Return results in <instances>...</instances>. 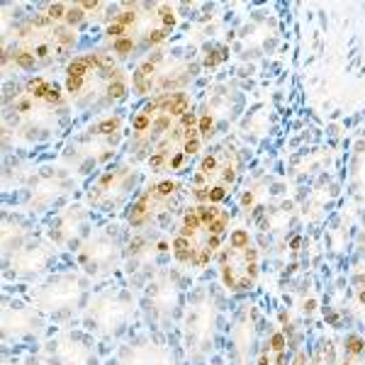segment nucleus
<instances>
[{
    "label": "nucleus",
    "mask_w": 365,
    "mask_h": 365,
    "mask_svg": "<svg viewBox=\"0 0 365 365\" xmlns=\"http://www.w3.org/2000/svg\"><path fill=\"white\" fill-rule=\"evenodd\" d=\"M113 358L120 365H180V353L173 334L149 331L144 327L117 344Z\"/></svg>",
    "instance_id": "24"
},
{
    "label": "nucleus",
    "mask_w": 365,
    "mask_h": 365,
    "mask_svg": "<svg viewBox=\"0 0 365 365\" xmlns=\"http://www.w3.org/2000/svg\"><path fill=\"white\" fill-rule=\"evenodd\" d=\"M215 292L212 287H197L185 302L182 312V341L185 351L192 361L205 358L212 349V334H215L217 309H215Z\"/></svg>",
    "instance_id": "25"
},
{
    "label": "nucleus",
    "mask_w": 365,
    "mask_h": 365,
    "mask_svg": "<svg viewBox=\"0 0 365 365\" xmlns=\"http://www.w3.org/2000/svg\"><path fill=\"white\" fill-rule=\"evenodd\" d=\"M54 329L27 295V285L3 282V351H34Z\"/></svg>",
    "instance_id": "11"
},
{
    "label": "nucleus",
    "mask_w": 365,
    "mask_h": 365,
    "mask_svg": "<svg viewBox=\"0 0 365 365\" xmlns=\"http://www.w3.org/2000/svg\"><path fill=\"white\" fill-rule=\"evenodd\" d=\"M125 139V125L120 115L98 117L86 132L73 137L61 151V166H66L76 178L83 180L96 178L100 170L113 166V158Z\"/></svg>",
    "instance_id": "8"
},
{
    "label": "nucleus",
    "mask_w": 365,
    "mask_h": 365,
    "mask_svg": "<svg viewBox=\"0 0 365 365\" xmlns=\"http://www.w3.org/2000/svg\"><path fill=\"white\" fill-rule=\"evenodd\" d=\"M0 241H3V258L25 246L29 239L42 232V225L20 210H3V225H0Z\"/></svg>",
    "instance_id": "26"
},
{
    "label": "nucleus",
    "mask_w": 365,
    "mask_h": 365,
    "mask_svg": "<svg viewBox=\"0 0 365 365\" xmlns=\"http://www.w3.org/2000/svg\"><path fill=\"white\" fill-rule=\"evenodd\" d=\"M341 351L344 353L339 356V365H365V336L361 334H349Z\"/></svg>",
    "instance_id": "29"
},
{
    "label": "nucleus",
    "mask_w": 365,
    "mask_h": 365,
    "mask_svg": "<svg viewBox=\"0 0 365 365\" xmlns=\"http://www.w3.org/2000/svg\"><path fill=\"white\" fill-rule=\"evenodd\" d=\"M173 263L168 232H139L127 241L122 278L134 292H141L156 273Z\"/></svg>",
    "instance_id": "21"
},
{
    "label": "nucleus",
    "mask_w": 365,
    "mask_h": 365,
    "mask_svg": "<svg viewBox=\"0 0 365 365\" xmlns=\"http://www.w3.org/2000/svg\"><path fill=\"white\" fill-rule=\"evenodd\" d=\"M113 349L83 327H58L29 353L32 365H105Z\"/></svg>",
    "instance_id": "17"
},
{
    "label": "nucleus",
    "mask_w": 365,
    "mask_h": 365,
    "mask_svg": "<svg viewBox=\"0 0 365 365\" xmlns=\"http://www.w3.org/2000/svg\"><path fill=\"white\" fill-rule=\"evenodd\" d=\"M78 327L91 331L105 346L115 349L117 344H122L129 334H134L141 327L139 292H134L127 285L122 273L96 282L83 314L78 319Z\"/></svg>",
    "instance_id": "4"
},
{
    "label": "nucleus",
    "mask_w": 365,
    "mask_h": 365,
    "mask_svg": "<svg viewBox=\"0 0 365 365\" xmlns=\"http://www.w3.org/2000/svg\"><path fill=\"white\" fill-rule=\"evenodd\" d=\"M187 192H190V182L182 178H154L141 187L120 220L132 234L170 232L173 222L185 207Z\"/></svg>",
    "instance_id": "9"
},
{
    "label": "nucleus",
    "mask_w": 365,
    "mask_h": 365,
    "mask_svg": "<svg viewBox=\"0 0 365 365\" xmlns=\"http://www.w3.org/2000/svg\"><path fill=\"white\" fill-rule=\"evenodd\" d=\"M132 232L122 220H105L93 229V234L86 239V244L76 251L73 263L81 273H86L93 282L115 278L122 273L125 263L127 241Z\"/></svg>",
    "instance_id": "14"
},
{
    "label": "nucleus",
    "mask_w": 365,
    "mask_h": 365,
    "mask_svg": "<svg viewBox=\"0 0 365 365\" xmlns=\"http://www.w3.org/2000/svg\"><path fill=\"white\" fill-rule=\"evenodd\" d=\"M312 365H339V351L334 341H322V346L312 351Z\"/></svg>",
    "instance_id": "30"
},
{
    "label": "nucleus",
    "mask_w": 365,
    "mask_h": 365,
    "mask_svg": "<svg viewBox=\"0 0 365 365\" xmlns=\"http://www.w3.org/2000/svg\"><path fill=\"white\" fill-rule=\"evenodd\" d=\"M68 105H54L22 88L15 98H5V122L15 137L39 144L54 139L68 122Z\"/></svg>",
    "instance_id": "15"
},
{
    "label": "nucleus",
    "mask_w": 365,
    "mask_h": 365,
    "mask_svg": "<svg viewBox=\"0 0 365 365\" xmlns=\"http://www.w3.org/2000/svg\"><path fill=\"white\" fill-rule=\"evenodd\" d=\"M132 78L110 51H88L66 66V93L73 108L83 113H105L122 103Z\"/></svg>",
    "instance_id": "3"
},
{
    "label": "nucleus",
    "mask_w": 365,
    "mask_h": 365,
    "mask_svg": "<svg viewBox=\"0 0 365 365\" xmlns=\"http://www.w3.org/2000/svg\"><path fill=\"white\" fill-rule=\"evenodd\" d=\"M229 351L237 365H249V361L258 353V334H256V314L253 309H244L237 319V327H232L229 336Z\"/></svg>",
    "instance_id": "27"
},
{
    "label": "nucleus",
    "mask_w": 365,
    "mask_h": 365,
    "mask_svg": "<svg viewBox=\"0 0 365 365\" xmlns=\"http://www.w3.org/2000/svg\"><path fill=\"white\" fill-rule=\"evenodd\" d=\"M287 346H290L287 334L282 329H273L261 344V349H258L253 365H290L295 353L287 351Z\"/></svg>",
    "instance_id": "28"
},
{
    "label": "nucleus",
    "mask_w": 365,
    "mask_h": 365,
    "mask_svg": "<svg viewBox=\"0 0 365 365\" xmlns=\"http://www.w3.org/2000/svg\"><path fill=\"white\" fill-rule=\"evenodd\" d=\"M185 312V270L170 263L139 292L141 327L158 334H173Z\"/></svg>",
    "instance_id": "12"
},
{
    "label": "nucleus",
    "mask_w": 365,
    "mask_h": 365,
    "mask_svg": "<svg viewBox=\"0 0 365 365\" xmlns=\"http://www.w3.org/2000/svg\"><path fill=\"white\" fill-rule=\"evenodd\" d=\"M215 261L220 282L227 292L244 295L256 287L258 275H261V256H258V246L251 239L249 229H232Z\"/></svg>",
    "instance_id": "20"
},
{
    "label": "nucleus",
    "mask_w": 365,
    "mask_h": 365,
    "mask_svg": "<svg viewBox=\"0 0 365 365\" xmlns=\"http://www.w3.org/2000/svg\"><path fill=\"white\" fill-rule=\"evenodd\" d=\"M83 197V180L66 166H39L27 173L13 195L3 197V210H20L42 225L58 210Z\"/></svg>",
    "instance_id": "5"
},
{
    "label": "nucleus",
    "mask_w": 365,
    "mask_h": 365,
    "mask_svg": "<svg viewBox=\"0 0 365 365\" xmlns=\"http://www.w3.org/2000/svg\"><path fill=\"white\" fill-rule=\"evenodd\" d=\"M205 146L202 129H200L197 113H187L180 117L178 125L154 146L149 156H146L144 166L156 175V178H180L192 161L200 156Z\"/></svg>",
    "instance_id": "16"
},
{
    "label": "nucleus",
    "mask_w": 365,
    "mask_h": 365,
    "mask_svg": "<svg viewBox=\"0 0 365 365\" xmlns=\"http://www.w3.org/2000/svg\"><path fill=\"white\" fill-rule=\"evenodd\" d=\"M76 29L54 22L49 15H34L15 32L13 46H5V61L20 71H39L66 61L76 46Z\"/></svg>",
    "instance_id": "6"
},
{
    "label": "nucleus",
    "mask_w": 365,
    "mask_h": 365,
    "mask_svg": "<svg viewBox=\"0 0 365 365\" xmlns=\"http://www.w3.org/2000/svg\"><path fill=\"white\" fill-rule=\"evenodd\" d=\"M192 113V98L182 93L149 98L132 117V132L127 141L129 161L139 163L146 161V156L154 151V146L178 125L180 117Z\"/></svg>",
    "instance_id": "10"
},
{
    "label": "nucleus",
    "mask_w": 365,
    "mask_h": 365,
    "mask_svg": "<svg viewBox=\"0 0 365 365\" xmlns=\"http://www.w3.org/2000/svg\"><path fill=\"white\" fill-rule=\"evenodd\" d=\"M71 261V256H63L61 251L44 237L42 232L32 237L25 246H20L15 253L3 258V282L15 285H34L49 273H54L58 266Z\"/></svg>",
    "instance_id": "22"
},
{
    "label": "nucleus",
    "mask_w": 365,
    "mask_h": 365,
    "mask_svg": "<svg viewBox=\"0 0 365 365\" xmlns=\"http://www.w3.org/2000/svg\"><path fill=\"white\" fill-rule=\"evenodd\" d=\"M105 365H120V363H117L115 358H113V353H110V358H108V361H105Z\"/></svg>",
    "instance_id": "31"
},
{
    "label": "nucleus",
    "mask_w": 365,
    "mask_h": 365,
    "mask_svg": "<svg viewBox=\"0 0 365 365\" xmlns=\"http://www.w3.org/2000/svg\"><path fill=\"white\" fill-rule=\"evenodd\" d=\"M239 180V156L232 146H215L192 168L190 197L197 205H225Z\"/></svg>",
    "instance_id": "19"
},
{
    "label": "nucleus",
    "mask_w": 365,
    "mask_h": 365,
    "mask_svg": "<svg viewBox=\"0 0 365 365\" xmlns=\"http://www.w3.org/2000/svg\"><path fill=\"white\" fill-rule=\"evenodd\" d=\"M232 232V215L222 205H187L168 232L170 256L182 270H205Z\"/></svg>",
    "instance_id": "2"
},
{
    "label": "nucleus",
    "mask_w": 365,
    "mask_h": 365,
    "mask_svg": "<svg viewBox=\"0 0 365 365\" xmlns=\"http://www.w3.org/2000/svg\"><path fill=\"white\" fill-rule=\"evenodd\" d=\"M178 15L168 3H120L108 5L105 51L117 61H129L163 44L175 29Z\"/></svg>",
    "instance_id": "1"
},
{
    "label": "nucleus",
    "mask_w": 365,
    "mask_h": 365,
    "mask_svg": "<svg viewBox=\"0 0 365 365\" xmlns=\"http://www.w3.org/2000/svg\"><path fill=\"white\" fill-rule=\"evenodd\" d=\"M197 63L190 54L173 49H156L139 61L132 73V88L139 96H170L182 93V88L195 78Z\"/></svg>",
    "instance_id": "18"
},
{
    "label": "nucleus",
    "mask_w": 365,
    "mask_h": 365,
    "mask_svg": "<svg viewBox=\"0 0 365 365\" xmlns=\"http://www.w3.org/2000/svg\"><path fill=\"white\" fill-rule=\"evenodd\" d=\"M93 285L96 282L86 273H81L71 258L46 278L34 282V285H27V295L49 319L51 327H76L88 304Z\"/></svg>",
    "instance_id": "7"
},
{
    "label": "nucleus",
    "mask_w": 365,
    "mask_h": 365,
    "mask_svg": "<svg viewBox=\"0 0 365 365\" xmlns=\"http://www.w3.org/2000/svg\"><path fill=\"white\" fill-rule=\"evenodd\" d=\"M144 187V173L132 161H115L83 185V202L103 220H120Z\"/></svg>",
    "instance_id": "13"
},
{
    "label": "nucleus",
    "mask_w": 365,
    "mask_h": 365,
    "mask_svg": "<svg viewBox=\"0 0 365 365\" xmlns=\"http://www.w3.org/2000/svg\"><path fill=\"white\" fill-rule=\"evenodd\" d=\"M100 222H105L103 217H98L83 197L76 200V202L66 205L63 210H58L56 215H51L49 220L42 222V234L51 244L56 246L63 256H76V251L86 244V239L93 234Z\"/></svg>",
    "instance_id": "23"
}]
</instances>
